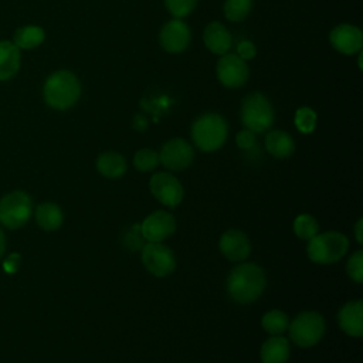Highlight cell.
Wrapping results in <instances>:
<instances>
[{"label":"cell","mask_w":363,"mask_h":363,"mask_svg":"<svg viewBox=\"0 0 363 363\" xmlns=\"http://www.w3.org/2000/svg\"><path fill=\"white\" fill-rule=\"evenodd\" d=\"M31 200L24 191H13L0 200V223L7 228L24 225L31 216Z\"/></svg>","instance_id":"7"},{"label":"cell","mask_w":363,"mask_h":363,"mask_svg":"<svg viewBox=\"0 0 363 363\" xmlns=\"http://www.w3.org/2000/svg\"><path fill=\"white\" fill-rule=\"evenodd\" d=\"M176 230L174 217L164 210L150 213L140 223V231L147 242H162L169 238Z\"/></svg>","instance_id":"12"},{"label":"cell","mask_w":363,"mask_h":363,"mask_svg":"<svg viewBox=\"0 0 363 363\" xmlns=\"http://www.w3.org/2000/svg\"><path fill=\"white\" fill-rule=\"evenodd\" d=\"M43 95L48 106L58 111L69 109L81 96L79 79L71 71H57L47 78Z\"/></svg>","instance_id":"2"},{"label":"cell","mask_w":363,"mask_h":363,"mask_svg":"<svg viewBox=\"0 0 363 363\" xmlns=\"http://www.w3.org/2000/svg\"><path fill=\"white\" fill-rule=\"evenodd\" d=\"M235 143L240 149L242 150H248L252 149L255 146V133L248 130V129H242L237 133L235 136Z\"/></svg>","instance_id":"32"},{"label":"cell","mask_w":363,"mask_h":363,"mask_svg":"<svg viewBox=\"0 0 363 363\" xmlns=\"http://www.w3.org/2000/svg\"><path fill=\"white\" fill-rule=\"evenodd\" d=\"M142 262L157 278L167 277L176 268L173 251L162 242H146L142 248Z\"/></svg>","instance_id":"8"},{"label":"cell","mask_w":363,"mask_h":363,"mask_svg":"<svg viewBox=\"0 0 363 363\" xmlns=\"http://www.w3.org/2000/svg\"><path fill=\"white\" fill-rule=\"evenodd\" d=\"M289 353L291 349L288 339L281 335H274L262 343L259 356L262 363H285Z\"/></svg>","instance_id":"18"},{"label":"cell","mask_w":363,"mask_h":363,"mask_svg":"<svg viewBox=\"0 0 363 363\" xmlns=\"http://www.w3.org/2000/svg\"><path fill=\"white\" fill-rule=\"evenodd\" d=\"M4 248H6V238H4V233H3L1 228H0V257H1L3 252H4Z\"/></svg>","instance_id":"37"},{"label":"cell","mask_w":363,"mask_h":363,"mask_svg":"<svg viewBox=\"0 0 363 363\" xmlns=\"http://www.w3.org/2000/svg\"><path fill=\"white\" fill-rule=\"evenodd\" d=\"M159 163V153L149 147L139 149L133 156V166L139 172H150L156 169Z\"/></svg>","instance_id":"28"},{"label":"cell","mask_w":363,"mask_h":363,"mask_svg":"<svg viewBox=\"0 0 363 363\" xmlns=\"http://www.w3.org/2000/svg\"><path fill=\"white\" fill-rule=\"evenodd\" d=\"M291 340L299 347L315 346L325 335V319L315 311L296 315L288 325Z\"/></svg>","instance_id":"6"},{"label":"cell","mask_w":363,"mask_h":363,"mask_svg":"<svg viewBox=\"0 0 363 363\" xmlns=\"http://www.w3.org/2000/svg\"><path fill=\"white\" fill-rule=\"evenodd\" d=\"M220 252L233 262H241L248 258L251 252V242L245 233L231 228L223 233L218 241Z\"/></svg>","instance_id":"15"},{"label":"cell","mask_w":363,"mask_h":363,"mask_svg":"<svg viewBox=\"0 0 363 363\" xmlns=\"http://www.w3.org/2000/svg\"><path fill=\"white\" fill-rule=\"evenodd\" d=\"M147 241L145 240L142 231H140V224L132 225L123 235V244L128 247L130 251H138L145 247Z\"/></svg>","instance_id":"31"},{"label":"cell","mask_w":363,"mask_h":363,"mask_svg":"<svg viewBox=\"0 0 363 363\" xmlns=\"http://www.w3.org/2000/svg\"><path fill=\"white\" fill-rule=\"evenodd\" d=\"M197 1L199 0H164V6L174 18H183L196 9Z\"/></svg>","instance_id":"29"},{"label":"cell","mask_w":363,"mask_h":363,"mask_svg":"<svg viewBox=\"0 0 363 363\" xmlns=\"http://www.w3.org/2000/svg\"><path fill=\"white\" fill-rule=\"evenodd\" d=\"M347 275L352 281L362 284L363 282V251L359 250L350 255L346 264Z\"/></svg>","instance_id":"30"},{"label":"cell","mask_w":363,"mask_h":363,"mask_svg":"<svg viewBox=\"0 0 363 363\" xmlns=\"http://www.w3.org/2000/svg\"><path fill=\"white\" fill-rule=\"evenodd\" d=\"M37 224L45 231H55L61 227L64 214L54 203H43L35 210Z\"/></svg>","instance_id":"22"},{"label":"cell","mask_w":363,"mask_h":363,"mask_svg":"<svg viewBox=\"0 0 363 363\" xmlns=\"http://www.w3.org/2000/svg\"><path fill=\"white\" fill-rule=\"evenodd\" d=\"M274 118V108L261 92H251L242 99L241 122L245 129L254 133L265 132L272 126Z\"/></svg>","instance_id":"5"},{"label":"cell","mask_w":363,"mask_h":363,"mask_svg":"<svg viewBox=\"0 0 363 363\" xmlns=\"http://www.w3.org/2000/svg\"><path fill=\"white\" fill-rule=\"evenodd\" d=\"M190 28L182 18H173L163 24L159 33V41L163 50L170 54L184 51L190 44Z\"/></svg>","instance_id":"13"},{"label":"cell","mask_w":363,"mask_h":363,"mask_svg":"<svg viewBox=\"0 0 363 363\" xmlns=\"http://www.w3.org/2000/svg\"><path fill=\"white\" fill-rule=\"evenodd\" d=\"M288 325H289L288 316L279 309H271L265 312L264 316L261 318V326L271 336L282 335L288 329Z\"/></svg>","instance_id":"24"},{"label":"cell","mask_w":363,"mask_h":363,"mask_svg":"<svg viewBox=\"0 0 363 363\" xmlns=\"http://www.w3.org/2000/svg\"><path fill=\"white\" fill-rule=\"evenodd\" d=\"M96 169L106 179H121L128 169L125 157L118 152H104L96 159Z\"/></svg>","instance_id":"20"},{"label":"cell","mask_w":363,"mask_h":363,"mask_svg":"<svg viewBox=\"0 0 363 363\" xmlns=\"http://www.w3.org/2000/svg\"><path fill=\"white\" fill-rule=\"evenodd\" d=\"M294 233L301 240H311L319 233V224L311 214H299L294 220Z\"/></svg>","instance_id":"26"},{"label":"cell","mask_w":363,"mask_h":363,"mask_svg":"<svg viewBox=\"0 0 363 363\" xmlns=\"http://www.w3.org/2000/svg\"><path fill=\"white\" fill-rule=\"evenodd\" d=\"M252 3L254 0H224V17L234 23L242 21L252 10Z\"/></svg>","instance_id":"25"},{"label":"cell","mask_w":363,"mask_h":363,"mask_svg":"<svg viewBox=\"0 0 363 363\" xmlns=\"http://www.w3.org/2000/svg\"><path fill=\"white\" fill-rule=\"evenodd\" d=\"M330 45L340 54L353 55L362 50L363 33L359 27L343 23L336 26L329 34Z\"/></svg>","instance_id":"14"},{"label":"cell","mask_w":363,"mask_h":363,"mask_svg":"<svg viewBox=\"0 0 363 363\" xmlns=\"http://www.w3.org/2000/svg\"><path fill=\"white\" fill-rule=\"evenodd\" d=\"M153 197L166 207H176L184 197V189L179 179L167 172L155 173L149 180Z\"/></svg>","instance_id":"9"},{"label":"cell","mask_w":363,"mask_h":363,"mask_svg":"<svg viewBox=\"0 0 363 363\" xmlns=\"http://www.w3.org/2000/svg\"><path fill=\"white\" fill-rule=\"evenodd\" d=\"M204 45L217 55L227 54L231 47V34L220 21H210L203 31Z\"/></svg>","instance_id":"17"},{"label":"cell","mask_w":363,"mask_h":363,"mask_svg":"<svg viewBox=\"0 0 363 363\" xmlns=\"http://www.w3.org/2000/svg\"><path fill=\"white\" fill-rule=\"evenodd\" d=\"M316 112L309 108V106H301L296 109L295 112V118H294V122H295V126L296 129L301 132V133H312L316 128Z\"/></svg>","instance_id":"27"},{"label":"cell","mask_w":363,"mask_h":363,"mask_svg":"<svg viewBox=\"0 0 363 363\" xmlns=\"http://www.w3.org/2000/svg\"><path fill=\"white\" fill-rule=\"evenodd\" d=\"M17 258V254H11V257H9L6 261H4V269L9 271V272H13L17 269V265L18 262L14 261Z\"/></svg>","instance_id":"35"},{"label":"cell","mask_w":363,"mask_h":363,"mask_svg":"<svg viewBox=\"0 0 363 363\" xmlns=\"http://www.w3.org/2000/svg\"><path fill=\"white\" fill-rule=\"evenodd\" d=\"M354 237L359 244L363 242V218H359L354 225Z\"/></svg>","instance_id":"36"},{"label":"cell","mask_w":363,"mask_h":363,"mask_svg":"<svg viewBox=\"0 0 363 363\" xmlns=\"http://www.w3.org/2000/svg\"><path fill=\"white\" fill-rule=\"evenodd\" d=\"M194 159L193 146L180 138H174L167 140L160 152H159V162L172 172H180L187 169Z\"/></svg>","instance_id":"10"},{"label":"cell","mask_w":363,"mask_h":363,"mask_svg":"<svg viewBox=\"0 0 363 363\" xmlns=\"http://www.w3.org/2000/svg\"><path fill=\"white\" fill-rule=\"evenodd\" d=\"M228 126L225 119L214 112L200 115L191 125V139L196 147L210 153L218 150L227 140Z\"/></svg>","instance_id":"3"},{"label":"cell","mask_w":363,"mask_h":363,"mask_svg":"<svg viewBox=\"0 0 363 363\" xmlns=\"http://www.w3.org/2000/svg\"><path fill=\"white\" fill-rule=\"evenodd\" d=\"M337 322L340 329L352 336L360 337L363 335V302L353 299L346 302L337 312Z\"/></svg>","instance_id":"16"},{"label":"cell","mask_w":363,"mask_h":363,"mask_svg":"<svg viewBox=\"0 0 363 363\" xmlns=\"http://www.w3.org/2000/svg\"><path fill=\"white\" fill-rule=\"evenodd\" d=\"M255 54H257V50H255V45L251 41L242 40L237 44V55L240 58H242L244 61L252 60L255 57Z\"/></svg>","instance_id":"33"},{"label":"cell","mask_w":363,"mask_h":363,"mask_svg":"<svg viewBox=\"0 0 363 363\" xmlns=\"http://www.w3.org/2000/svg\"><path fill=\"white\" fill-rule=\"evenodd\" d=\"M133 128L139 132H143L146 128H147V119L145 115L142 113H136L133 116Z\"/></svg>","instance_id":"34"},{"label":"cell","mask_w":363,"mask_h":363,"mask_svg":"<svg viewBox=\"0 0 363 363\" xmlns=\"http://www.w3.org/2000/svg\"><path fill=\"white\" fill-rule=\"evenodd\" d=\"M45 38V33L41 27L37 26H27V27H21L14 33L13 37V43L18 47V48H35L38 47Z\"/></svg>","instance_id":"23"},{"label":"cell","mask_w":363,"mask_h":363,"mask_svg":"<svg viewBox=\"0 0 363 363\" xmlns=\"http://www.w3.org/2000/svg\"><path fill=\"white\" fill-rule=\"evenodd\" d=\"M20 68V50L14 43L0 41V79L13 78Z\"/></svg>","instance_id":"21"},{"label":"cell","mask_w":363,"mask_h":363,"mask_svg":"<svg viewBox=\"0 0 363 363\" xmlns=\"http://www.w3.org/2000/svg\"><path fill=\"white\" fill-rule=\"evenodd\" d=\"M217 78L225 88L242 86L250 75L247 62L237 54H223L216 67Z\"/></svg>","instance_id":"11"},{"label":"cell","mask_w":363,"mask_h":363,"mask_svg":"<svg viewBox=\"0 0 363 363\" xmlns=\"http://www.w3.org/2000/svg\"><path fill=\"white\" fill-rule=\"evenodd\" d=\"M265 149L277 159H286L295 150V142L288 132L271 130L265 136Z\"/></svg>","instance_id":"19"},{"label":"cell","mask_w":363,"mask_h":363,"mask_svg":"<svg viewBox=\"0 0 363 363\" xmlns=\"http://www.w3.org/2000/svg\"><path fill=\"white\" fill-rule=\"evenodd\" d=\"M265 272L255 262L234 267L227 277V292L237 303H252L265 289Z\"/></svg>","instance_id":"1"},{"label":"cell","mask_w":363,"mask_h":363,"mask_svg":"<svg viewBox=\"0 0 363 363\" xmlns=\"http://www.w3.org/2000/svg\"><path fill=\"white\" fill-rule=\"evenodd\" d=\"M349 240L339 231H326L308 240L306 254L316 264H333L346 255Z\"/></svg>","instance_id":"4"}]
</instances>
